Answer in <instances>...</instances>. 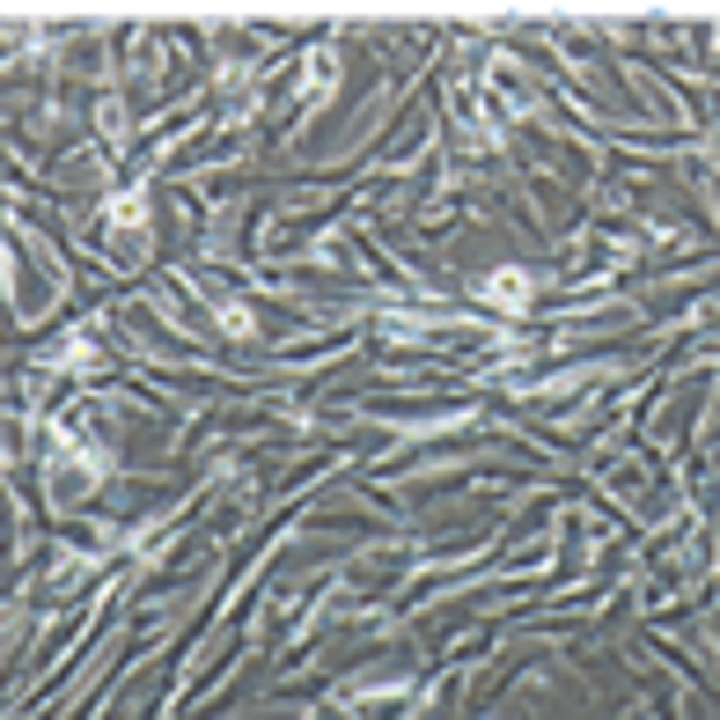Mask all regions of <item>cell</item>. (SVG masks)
Here are the masks:
<instances>
[{
  "instance_id": "1",
  "label": "cell",
  "mask_w": 720,
  "mask_h": 720,
  "mask_svg": "<svg viewBox=\"0 0 720 720\" xmlns=\"http://www.w3.org/2000/svg\"><path fill=\"white\" fill-rule=\"evenodd\" d=\"M530 273H493V280L478 287V294H485V302H493V310H522V302H530Z\"/></svg>"
}]
</instances>
